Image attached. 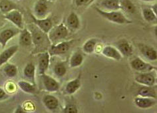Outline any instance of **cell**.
Here are the masks:
<instances>
[{"label": "cell", "instance_id": "cell-23", "mask_svg": "<svg viewBox=\"0 0 157 113\" xmlns=\"http://www.w3.org/2000/svg\"><path fill=\"white\" fill-rule=\"evenodd\" d=\"M35 67L33 64L28 63L23 70V75L27 79L30 80L32 84H35Z\"/></svg>", "mask_w": 157, "mask_h": 113}, {"label": "cell", "instance_id": "cell-34", "mask_svg": "<svg viewBox=\"0 0 157 113\" xmlns=\"http://www.w3.org/2000/svg\"><path fill=\"white\" fill-rule=\"evenodd\" d=\"M92 0H75V4L77 6L80 7L82 6L87 5V3H91Z\"/></svg>", "mask_w": 157, "mask_h": 113}, {"label": "cell", "instance_id": "cell-30", "mask_svg": "<svg viewBox=\"0 0 157 113\" xmlns=\"http://www.w3.org/2000/svg\"><path fill=\"white\" fill-rule=\"evenodd\" d=\"M97 40L95 38L89 39V40L86 42L83 47V50L87 54H92L95 50V46L97 45Z\"/></svg>", "mask_w": 157, "mask_h": 113}, {"label": "cell", "instance_id": "cell-9", "mask_svg": "<svg viewBox=\"0 0 157 113\" xmlns=\"http://www.w3.org/2000/svg\"><path fill=\"white\" fill-rule=\"evenodd\" d=\"M136 83L143 84L144 86L152 87L155 84L156 79L155 76L151 72H141L139 75H136L135 79Z\"/></svg>", "mask_w": 157, "mask_h": 113}, {"label": "cell", "instance_id": "cell-24", "mask_svg": "<svg viewBox=\"0 0 157 113\" xmlns=\"http://www.w3.org/2000/svg\"><path fill=\"white\" fill-rule=\"evenodd\" d=\"M17 7L10 0H0V11L3 13H8L10 11L17 10Z\"/></svg>", "mask_w": 157, "mask_h": 113}, {"label": "cell", "instance_id": "cell-13", "mask_svg": "<svg viewBox=\"0 0 157 113\" xmlns=\"http://www.w3.org/2000/svg\"><path fill=\"white\" fill-rule=\"evenodd\" d=\"M19 32V30L15 29H6L2 31L0 33V44H2V48H4L10 39L13 38Z\"/></svg>", "mask_w": 157, "mask_h": 113}, {"label": "cell", "instance_id": "cell-22", "mask_svg": "<svg viewBox=\"0 0 157 113\" xmlns=\"http://www.w3.org/2000/svg\"><path fill=\"white\" fill-rule=\"evenodd\" d=\"M67 25L70 29L77 30L80 27V21L78 15L75 13L71 12L68 18H67Z\"/></svg>", "mask_w": 157, "mask_h": 113}, {"label": "cell", "instance_id": "cell-18", "mask_svg": "<svg viewBox=\"0 0 157 113\" xmlns=\"http://www.w3.org/2000/svg\"><path fill=\"white\" fill-rule=\"evenodd\" d=\"M43 102L46 108L50 111H55L59 107V100L56 96L47 95L43 98Z\"/></svg>", "mask_w": 157, "mask_h": 113}, {"label": "cell", "instance_id": "cell-8", "mask_svg": "<svg viewBox=\"0 0 157 113\" xmlns=\"http://www.w3.org/2000/svg\"><path fill=\"white\" fill-rule=\"evenodd\" d=\"M116 48L119 50L122 56L129 57L132 55L133 49L132 45L126 39H121L116 43Z\"/></svg>", "mask_w": 157, "mask_h": 113}, {"label": "cell", "instance_id": "cell-20", "mask_svg": "<svg viewBox=\"0 0 157 113\" xmlns=\"http://www.w3.org/2000/svg\"><path fill=\"white\" fill-rule=\"evenodd\" d=\"M48 10V3L46 0H39L35 3L34 7V11L35 14L39 18H42L46 14Z\"/></svg>", "mask_w": 157, "mask_h": 113}, {"label": "cell", "instance_id": "cell-37", "mask_svg": "<svg viewBox=\"0 0 157 113\" xmlns=\"http://www.w3.org/2000/svg\"><path fill=\"white\" fill-rule=\"evenodd\" d=\"M141 1H143V2H152V1H155V0H141Z\"/></svg>", "mask_w": 157, "mask_h": 113}, {"label": "cell", "instance_id": "cell-32", "mask_svg": "<svg viewBox=\"0 0 157 113\" xmlns=\"http://www.w3.org/2000/svg\"><path fill=\"white\" fill-rule=\"evenodd\" d=\"M3 71L6 74V75L10 78L15 77L17 74V68L16 66L11 64H7L4 68H3Z\"/></svg>", "mask_w": 157, "mask_h": 113}, {"label": "cell", "instance_id": "cell-31", "mask_svg": "<svg viewBox=\"0 0 157 113\" xmlns=\"http://www.w3.org/2000/svg\"><path fill=\"white\" fill-rule=\"evenodd\" d=\"M31 35H32L33 43L36 46L40 45L45 40V34L44 32H43L41 30L39 32L36 31V32H33V34L31 33Z\"/></svg>", "mask_w": 157, "mask_h": 113}, {"label": "cell", "instance_id": "cell-35", "mask_svg": "<svg viewBox=\"0 0 157 113\" xmlns=\"http://www.w3.org/2000/svg\"><path fill=\"white\" fill-rule=\"evenodd\" d=\"M6 97H7L6 92L4 91V90L2 89V88H0V100L5 99Z\"/></svg>", "mask_w": 157, "mask_h": 113}, {"label": "cell", "instance_id": "cell-27", "mask_svg": "<svg viewBox=\"0 0 157 113\" xmlns=\"http://www.w3.org/2000/svg\"><path fill=\"white\" fill-rule=\"evenodd\" d=\"M18 86L23 92L29 94H34L35 92V84H31L28 82L24 80H20L18 82Z\"/></svg>", "mask_w": 157, "mask_h": 113}, {"label": "cell", "instance_id": "cell-15", "mask_svg": "<svg viewBox=\"0 0 157 113\" xmlns=\"http://www.w3.org/2000/svg\"><path fill=\"white\" fill-rule=\"evenodd\" d=\"M18 46L15 45L8 48L0 54V67L6 64L18 50Z\"/></svg>", "mask_w": 157, "mask_h": 113}, {"label": "cell", "instance_id": "cell-12", "mask_svg": "<svg viewBox=\"0 0 157 113\" xmlns=\"http://www.w3.org/2000/svg\"><path fill=\"white\" fill-rule=\"evenodd\" d=\"M139 50L143 55L150 61H155L157 59L156 50L148 45L139 44Z\"/></svg>", "mask_w": 157, "mask_h": 113}, {"label": "cell", "instance_id": "cell-10", "mask_svg": "<svg viewBox=\"0 0 157 113\" xmlns=\"http://www.w3.org/2000/svg\"><path fill=\"white\" fill-rule=\"evenodd\" d=\"M134 103L137 107L142 109H147L155 106L156 104V99L138 96L135 99Z\"/></svg>", "mask_w": 157, "mask_h": 113}, {"label": "cell", "instance_id": "cell-19", "mask_svg": "<svg viewBox=\"0 0 157 113\" xmlns=\"http://www.w3.org/2000/svg\"><path fill=\"white\" fill-rule=\"evenodd\" d=\"M33 44L32 35L27 29L23 28L19 36V44L23 46H30Z\"/></svg>", "mask_w": 157, "mask_h": 113}, {"label": "cell", "instance_id": "cell-17", "mask_svg": "<svg viewBox=\"0 0 157 113\" xmlns=\"http://www.w3.org/2000/svg\"><path fill=\"white\" fill-rule=\"evenodd\" d=\"M137 95L156 99V90L155 87H153V86H152V87L144 86V87L139 89L138 92H137Z\"/></svg>", "mask_w": 157, "mask_h": 113}, {"label": "cell", "instance_id": "cell-16", "mask_svg": "<svg viewBox=\"0 0 157 113\" xmlns=\"http://www.w3.org/2000/svg\"><path fill=\"white\" fill-rule=\"evenodd\" d=\"M81 75H79L76 79L69 81V83L67 84L65 91L67 94L73 95L78 91V88L81 87Z\"/></svg>", "mask_w": 157, "mask_h": 113}, {"label": "cell", "instance_id": "cell-1", "mask_svg": "<svg viewBox=\"0 0 157 113\" xmlns=\"http://www.w3.org/2000/svg\"><path fill=\"white\" fill-rule=\"evenodd\" d=\"M95 10L97 12L101 15L102 17L105 18L107 20L115 23L117 24L123 25V24H131L132 22L124 16V15L119 11H105L104 10H102L99 8L95 7Z\"/></svg>", "mask_w": 157, "mask_h": 113}, {"label": "cell", "instance_id": "cell-29", "mask_svg": "<svg viewBox=\"0 0 157 113\" xmlns=\"http://www.w3.org/2000/svg\"><path fill=\"white\" fill-rule=\"evenodd\" d=\"M142 13L144 19L148 22H154L156 21V15L153 12L151 8L144 7L142 10Z\"/></svg>", "mask_w": 157, "mask_h": 113}, {"label": "cell", "instance_id": "cell-26", "mask_svg": "<svg viewBox=\"0 0 157 113\" xmlns=\"http://www.w3.org/2000/svg\"><path fill=\"white\" fill-rule=\"evenodd\" d=\"M121 9L127 13L134 14L136 11V7L131 0H119Z\"/></svg>", "mask_w": 157, "mask_h": 113}, {"label": "cell", "instance_id": "cell-36", "mask_svg": "<svg viewBox=\"0 0 157 113\" xmlns=\"http://www.w3.org/2000/svg\"><path fill=\"white\" fill-rule=\"evenodd\" d=\"M156 7H157L156 3H155V4H154V5H153V6L151 7V10L153 11V12H154L156 15Z\"/></svg>", "mask_w": 157, "mask_h": 113}, {"label": "cell", "instance_id": "cell-7", "mask_svg": "<svg viewBox=\"0 0 157 113\" xmlns=\"http://www.w3.org/2000/svg\"><path fill=\"white\" fill-rule=\"evenodd\" d=\"M4 18L12 22L19 29H23V15L18 10H13L10 11L8 13H6L4 15Z\"/></svg>", "mask_w": 157, "mask_h": 113}, {"label": "cell", "instance_id": "cell-4", "mask_svg": "<svg viewBox=\"0 0 157 113\" xmlns=\"http://www.w3.org/2000/svg\"><path fill=\"white\" fill-rule=\"evenodd\" d=\"M131 66L133 70L140 72H151L152 70L156 69L154 66L144 62L140 58H135L131 62Z\"/></svg>", "mask_w": 157, "mask_h": 113}, {"label": "cell", "instance_id": "cell-6", "mask_svg": "<svg viewBox=\"0 0 157 113\" xmlns=\"http://www.w3.org/2000/svg\"><path fill=\"white\" fill-rule=\"evenodd\" d=\"M41 79L44 88L48 92H57L59 89L60 85L58 82L45 73L41 75Z\"/></svg>", "mask_w": 157, "mask_h": 113}, {"label": "cell", "instance_id": "cell-2", "mask_svg": "<svg viewBox=\"0 0 157 113\" xmlns=\"http://www.w3.org/2000/svg\"><path fill=\"white\" fill-rule=\"evenodd\" d=\"M49 33V40L52 42V44H56L68 36L69 31L63 23H61L56 28H52Z\"/></svg>", "mask_w": 157, "mask_h": 113}, {"label": "cell", "instance_id": "cell-28", "mask_svg": "<svg viewBox=\"0 0 157 113\" xmlns=\"http://www.w3.org/2000/svg\"><path fill=\"white\" fill-rule=\"evenodd\" d=\"M54 74L59 78L63 77L67 72V68L65 62H58L54 66Z\"/></svg>", "mask_w": 157, "mask_h": 113}, {"label": "cell", "instance_id": "cell-21", "mask_svg": "<svg viewBox=\"0 0 157 113\" xmlns=\"http://www.w3.org/2000/svg\"><path fill=\"white\" fill-rule=\"evenodd\" d=\"M100 4L105 9L111 11H117L121 9L119 0H99Z\"/></svg>", "mask_w": 157, "mask_h": 113}, {"label": "cell", "instance_id": "cell-33", "mask_svg": "<svg viewBox=\"0 0 157 113\" xmlns=\"http://www.w3.org/2000/svg\"><path fill=\"white\" fill-rule=\"evenodd\" d=\"M64 113H77L78 111L76 106L73 104H67L62 111Z\"/></svg>", "mask_w": 157, "mask_h": 113}, {"label": "cell", "instance_id": "cell-25", "mask_svg": "<svg viewBox=\"0 0 157 113\" xmlns=\"http://www.w3.org/2000/svg\"><path fill=\"white\" fill-rule=\"evenodd\" d=\"M83 62V56L80 52H75L70 59V67L76 68L80 66Z\"/></svg>", "mask_w": 157, "mask_h": 113}, {"label": "cell", "instance_id": "cell-11", "mask_svg": "<svg viewBox=\"0 0 157 113\" xmlns=\"http://www.w3.org/2000/svg\"><path fill=\"white\" fill-rule=\"evenodd\" d=\"M50 55L48 52L41 54L39 56L38 72L40 75L45 74L49 66Z\"/></svg>", "mask_w": 157, "mask_h": 113}, {"label": "cell", "instance_id": "cell-38", "mask_svg": "<svg viewBox=\"0 0 157 113\" xmlns=\"http://www.w3.org/2000/svg\"><path fill=\"white\" fill-rule=\"evenodd\" d=\"M94 1H95V0H92V2H94Z\"/></svg>", "mask_w": 157, "mask_h": 113}, {"label": "cell", "instance_id": "cell-14", "mask_svg": "<svg viewBox=\"0 0 157 113\" xmlns=\"http://www.w3.org/2000/svg\"><path fill=\"white\" fill-rule=\"evenodd\" d=\"M102 54L105 57H107L109 58H112L117 61H120L122 60V55L119 52L116 48L113 47L111 46H107L103 49Z\"/></svg>", "mask_w": 157, "mask_h": 113}, {"label": "cell", "instance_id": "cell-5", "mask_svg": "<svg viewBox=\"0 0 157 113\" xmlns=\"http://www.w3.org/2000/svg\"><path fill=\"white\" fill-rule=\"evenodd\" d=\"M31 17L34 24L37 26V28L41 30L45 34H48L49 31L53 28V22L51 18L45 19H37L33 14H31Z\"/></svg>", "mask_w": 157, "mask_h": 113}, {"label": "cell", "instance_id": "cell-3", "mask_svg": "<svg viewBox=\"0 0 157 113\" xmlns=\"http://www.w3.org/2000/svg\"><path fill=\"white\" fill-rule=\"evenodd\" d=\"M74 40H71L69 41H65L59 42L56 44H52L49 50V54L50 56L62 55L69 51L71 46L73 44Z\"/></svg>", "mask_w": 157, "mask_h": 113}]
</instances>
